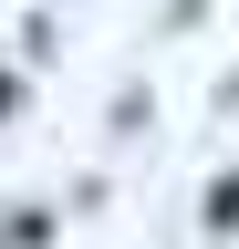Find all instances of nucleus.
<instances>
[{
  "mask_svg": "<svg viewBox=\"0 0 239 249\" xmlns=\"http://www.w3.org/2000/svg\"><path fill=\"white\" fill-rule=\"evenodd\" d=\"M208 229H239V177H219V187H208Z\"/></svg>",
  "mask_w": 239,
  "mask_h": 249,
  "instance_id": "f257e3e1",
  "label": "nucleus"
}]
</instances>
